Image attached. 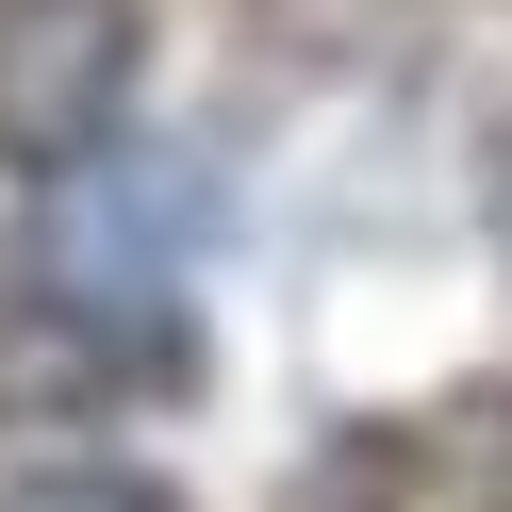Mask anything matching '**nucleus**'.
I'll list each match as a JSON object with an SVG mask.
<instances>
[{
  "label": "nucleus",
  "instance_id": "nucleus-1",
  "mask_svg": "<svg viewBox=\"0 0 512 512\" xmlns=\"http://www.w3.org/2000/svg\"><path fill=\"white\" fill-rule=\"evenodd\" d=\"M149 83V0H0V166L67 182L116 149Z\"/></svg>",
  "mask_w": 512,
  "mask_h": 512
},
{
  "label": "nucleus",
  "instance_id": "nucleus-2",
  "mask_svg": "<svg viewBox=\"0 0 512 512\" xmlns=\"http://www.w3.org/2000/svg\"><path fill=\"white\" fill-rule=\"evenodd\" d=\"M166 380H182V331L116 265H0V413H100V397H166Z\"/></svg>",
  "mask_w": 512,
  "mask_h": 512
},
{
  "label": "nucleus",
  "instance_id": "nucleus-3",
  "mask_svg": "<svg viewBox=\"0 0 512 512\" xmlns=\"http://www.w3.org/2000/svg\"><path fill=\"white\" fill-rule=\"evenodd\" d=\"M0 512H182L166 479H133V463H50V479H17Z\"/></svg>",
  "mask_w": 512,
  "mask_h": 512
}]
</instances>
